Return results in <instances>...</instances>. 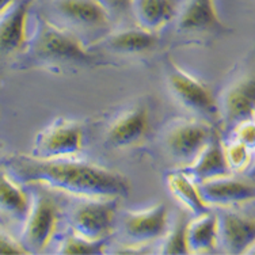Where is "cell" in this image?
Masks as SVG:
<instances>
[{
	"instance_id": "ba28073f",
	"label": "cell",
	"mask_w": 255,
	"mask_h": 255,
	"mask_svg": "<svg viewBox=\"0 0 255 255\" xmlns=\"http://www.w3.org/2000/svg\"><path fill=\"white\" fill-rule=\"evenodd\" d=\"M215 132L200 121H181L170 128L166 134V147L172 156L191 163Z\"/></svg>"
},
{
	"instance_id": "ffe728a7",
	"label": "cell",
	"mask_w": 255,
	"mask_h": 255,
	"mask_svg": "<svg viewBox=\"0 0 255 255\" xmlns=\"http://www.w3.org/2000/svg\"><path fill=\"white\" fill-rule=\"evenodd\" d=\"M130 8L138 26L151 31L160 29L175 15L172 0H132Z\"/></svg>"
},
{
	"instance_id": "7c38bea8",
	"label": "cell",
	"mask_w": 255,
	"mask_h": 255,
	"mask_svg": "<svg viewBox=\"0 0 255 255\" xmlns=\"http://www.w3.org/2000/svg\"><path fill=\"white\" fill-rule=\"evenodd\" d=\"M54 11L72 25L102 29L110 25L112 15L98 0H52Z\"/></svg>"
},
{
	"instance_id": "3957f363",
	"label": "cell",
	"mask_w": 255,
	"mask_h": 255,
	"mask_svg": "<svg viewBox=\"0 0 255 255\" xmlns=\"http://www.w3.org/2000/svg\"><path fill=\"white\" fill-rule=\"evenodd\" d=\"M166 76L168 89L183 108L209 121H216L219 118V106L206 84L183 71L171 57L166 60Z\"/></svg>"
},
{
	"instance_id": "4fadbf2b",
	"label": "cell",
	"mask_w": 255,
	"mask_h": 255,
	"mask_svg": "<svg viewBox=\"0 0 255 255\" xmlns=\"http://www.w3.org/2000/svg\"><path fill=\"white\" fill-rule=\"evenodd\" d=\"M183 172L187 174L196 183L231 175L232 171L227 163L224 145L221 144L216 133L212 136L205 147L202 148V151L197 155L196 159L187 164Z\"/></svg>"
},
{
	"instance_id": "4316f807",
	"label": "cell",
	"mask_w": 255,
	"mask_h": 255,
	"mask_svg": "<svg viewBox=\"0 0 255 255\" xmlns=\"http://www.w3.org/2000/svg\"><path fill=\"white\" fill-rule=\"evenodd\" d=\"M99 3L109 11V14H121L130 8L132 0H98Z\"/></svg>"
},
{
	"instance_id": "7402d4cb",
	"label": "cell",
	"mask_w": 255,
	"mask_h": 255,
	"mask_svg": "<svg viewBox=\"0 0 255 255\" xmlns=\"http://www.w3.org/2000/svg\"><path fill=\"white\" fill-rule=\"evenodd\" d=\"M106 241H89L80 236L71 235L60 245V254H102Z\"/></svg>"
},
{
	"instance_id": "6da1fadb",
	"label": "cell",
	"mask_w": 255,
	"mask_h": 255,
	"mask_svg": "<svg viewBox=\"0 0 255 255\" xmlns=\"http://www.w3.org/2000/svg\"><path fill=\"white\" fill-rule=\"evenodd\" d=\"M0 167L18 185H42L83 198H123L130 182L118 171L72 157L39 159L15 155L0 160Z\"/></svg>"
},
{
	"instance_id": "cb8c5ba5",
	"label": "cell",
	"mask_w": 255,
	"mask_h": 255,
	"mask_svg": "<svg viewBox=\"0 0 255 255\" xmlns=\"http://www.w3.org/2000/svg\"><path fill=\"white\" fill-rule=\"evenodd\" d=\"M253 147L241 141H234L224 147V153L231 171H243L249 166L253 157Z\"/></svg>"
},
{
	"instance_id": "277c9868",
	"label": "cell",
	"mask_w": 255,
	"mask_h": 255,
	"mask_svg": "<svg viewBox=\"0 0 255 255\" xmlns=\"http://www.w3.org/2000/svg\"><path fill=\"white\" fill-rule=\"evenodd\" d=\"M118 198H87L71 212L72 234L89 241H102L116 221Z\"/></svg>"
},
{
	"instance_id": "9c48e42d",
	"label": "cell",
	"mask_w": 255,
	"mask_h": 255,
	"mask_svg": "<svg viewBox=\"0 0 255 255\" xmlns=\"http://www.w3.org/2000/svg\"><path fill=\"white\" fill-rule=\"evenodd\" d=\"M168 224L166 204H156L142 211H129L123 217V231L133 245L147 243L164 235Z\"/></svg>"
},
{
	"instance_id": "52a82bcc",
	"label": "cell",
	"mask_w": 255,
	"mask_h": 255,
	"mask_svg": "<svg viewBox=\"0 0 255 255\" xmlns=\"http://www.w3.org/2000/svg\"><path fill=\"white\" fill-rule=\"evenodd\" d=\"M33 0H14L0 12V57L19 52L27 44V20Z\"/></svg>"
},
{
	"instance_id": "e0dca14e",
	"label": "cell",
	"mask_w": 255,
	"mask_h": 255,
	"mask_svg": "<svg viewBox=\"0 0 255 255\" xmlns=\"http://www.w3.org/2000/svg\"><path fill=\"white\" fill-rule=\"evenodd\" d=\"M219 239V216L211 211L197 215L187 221L186 241L190 253H205L212 250Z\"/></svg>"
},
{
	"instance_id": "d4e9b609",
	"label": "cell",
	"mask_w": 255,
	"mask_h": 255,
	"mask_svg": "<svg viewBox=\"0 0 255 255\" xmlns=\"http://www.w3.org/2000/svg\"><path fill=\"white\" fill-rule=\"evenodd\" d=\"M234 134H235L236 141H241L246 145H249V147H253L255 138V129L253 120H246V121L236 124Z\"/></svg>"
},
{
	"instance_id": "2e32d148",
	"label": "cell",
	"mask_w": 255,
	"mask_h": 255,
	"mask_svg": "<svg viewBox=\"0 0 255 255\" xmlns=\"http://www.w3.org/2000/svg\"><path fill=\"white\" fill-rule=\"evenodd\" d=\"M223 109L227 121L242 123L253 120L255 110V80L254 76H246L238 80L224 95Z\"/></svg>"
},
{
	"instance_id": "d6986e66",
	"label": "cell",
	"mask_w": 255,
	"mask_h": 255,
	"mask_svg": "<svg viewBox=\"0 0 255 255\" xmlns=\"http://www.w3.org/2000/svg\"><path fill=\"white\" fill-rule=\"evenodd\" d=\"M157 35L144 27H128L118 30L105 39V44L118 53H142L155 48Z\"/></svg>"
},
{
	"instance_id": "30bf717a",
	"label": "cell",
	"mask_w": 255,
	"mask_h": 255,
	"mask_svg": "<svg viewBox=\"0 0 255 255\" xmlns=\"http://www.w3.org/2000/svg\"><path fill=\"white\" fill-rule=\"evenodd\" d=\"M202 200L208 205H235L254 200L255 186L250 181L235 179L230 175L197 183Z\"/></svg>"
},
{
	"instance_id": "7a4b0ae2",
	"label": "cell",
	"mask_w": 255,
	"mask_h": 255,
	"mask_svg": "<svg viewBox=\"0 0 255 255\" xmlns=\"http://www.w3.org/2000/svg\"><path fill=\"white\" fill-rule=\"evenodd\" d=\"M33 48L39 57L53 61L75 64H94L97 61L95 54L91 53L76 35L46 19L38 20Z\"/></svg>"
},
{
	"instance_id": "9a60e30c",
	"label": "cell",
	"mask_w": 255,
	"mask_h": 255,
	"mask_svg": "<svg viewBox=\"0 0 255 255\" xmlns=\"http://www.w3.org/2000/svg\"><path fill=\"white\" fill-rule=\"evenodd\" d=\"M219 238L230 254H243L247 247L254 245V219L236 212H226L219 217Z\"/></svg>"
},
{
	"instance_id": "8992f818",
	"label": "cell",
	"mask_w": 255,
	"mask_h": 255,
	"mask_svg": "<svg viewBox=\"0 0 255 255\" xmlns=\"http://www.w3.org/2000/svg\"><path fill=\"white\" fill-rule=\"evenodd\" d=\"M83 149L82 127L72 121L57 120L35 138L31 156L39 159L72 157Z\"/></svg>"
},
{
	"instance_id": "44dd1931",
	"label": "cell",
	"mask_w": 255,
	"mask_h": 255,
	"mask_svg": "<svg viewBox=\"0 0 255 255\" xmlns=\"http://www.w3.org/2000/svg\"><path fill=\"white\" fill-rule=\"evenodd\" d=\"M167 185L172 196L194 216L209 211V205L202 200L197 183L183 171L171 172L167 177Z\"/></svg>"
},
{
	"instance_id": "8fae6325",
	"label": "cell",
	"mask_w": 255,
	"mask_h": 255,
	"mask_svg": "<svg viewBox=\"0 0 255 255\" xmlns=\"http://www.w3.org/2000/svg\"><path fill=\"white\" fill-rule=\"evenodd\" d=\"M178 27L185 33H224L215 0H186L178 18Z\"/></svg>"
},
{
	"instance_id": "603a6c76",
	"label": "cell",
	"mask_w": 255,
	"mask_h": 255,
	"mask_svg": "<svg viewBox=\"0 0 255 255\" xmlns=\"http://www.w3.org/2000/svg\"><path fill=\"white\" fill-rule=\"evenodd\" d=\"M187 221L181 219L164 239L160 254H190L186 241Z\"/></svg>"
},
{
	"instance_id": "83f0119b",
	"label": "cell",
	"mask_w": 255,
	"mask_h": 255,
	"mask_svg": "<svg viewBox=\"0 0 255 255\" xmlns=\"http://www.w3.org/2000/svg\"><path fill=\"white\" fill-rule=\"evenodd\" d=\"M11 1H14V0H0V12L4 10L5 7L10 4Z\"/></svg>"
},
{
	"instance_id": "5b68a950",
	"label": "cell",
	"mask_w": 255,
	"mask_h": 255,
	"mask_svg": "<svg viewBox=\"0 0 255 255\" xmlns=\"http://www.w3.org/2000/svg\"><path fill=\"white\" fill-rule=\"evenodd\" d=\"M59 221V209L49 196H37L30 202L23 221L22 243L27 253H39L49 245Z\"/></svg>"
},
{
	"instance_id": "ac0fdd59",
	"label": "cell",
	"mask_w": 255,
	"mask_h": 255,
	"mask_svg": "<svg viewBox=\"0 0 255 255\" xmlns=\"http://www.w3.org/2000/svg\"><path fill=\"white\" fill-rule=\"evenodd\" d=\"M30 202L25 191L0 167V216L23 223L29 213Z\"/></svg>"
},
{
	"instance_id": "5bb4252c",
	"label": "cell",
	"mask_w": 255,
	"mask_h": 255,
	"mask_svg": "<svg viewBox=\"0 0 255 255\" xmlns=\"http://www.w3.org/2000/svg\"><path fill=\"white\" fill-rule=\"evenodd\" d=\"M149 127V114L144 106L128 110L109 127L106 140L112 147H129L141 140Z\"/></svg>"
},
{
	"instance_id": "484cf974",
	"label": "cell",
	"mask_w": 255,
	"mask_h": 255,
	"mask_svg": "<svg viewBox=\"0 0 255 255\" xmlns=\"http://www.w3.org/2000/svg\"><path fill=\"white\" fill-rule=\"evenodd\" d=\"M7 254H29V253L20 243H16L10 236L0 232V255Z\"/></svg>"
}]
</instances>
